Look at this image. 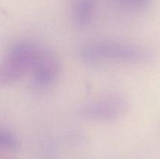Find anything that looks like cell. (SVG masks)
<instances>
[{"mask_svg":"<svg viewBox=\"0 0 160 159\" xmlns=\"http://www.w3.org/2000/svg\"><path fill=\"white\" fill-rule=\"evenodd\" d=\"M79 55L88 64L114 62L142 65L151 62L154 58L152 51L142 45L110 40L84 44L80 48Z\"/></svg>","mask_w":160,"mask_h":159,"instance_id":"1","label":"cell"},{"mask_svg":"<svg viewBox=\"0 0 160 159\" xmlns=\"http://www.w3.org/2000/svg\"><path fill=\"white\" fill-rule=\"evenodd\" d=\"M38 47L28 42H18L0 59V88L11 85L29 73Z\"/></svg>","mask_w":160,"mask_h":159,"instance_id":"2","label":"cell"},{"mask_svg":"<svg viewBox=\"0 0 160 159\" xmlns=\"http://www.w3.org/2000/svg\"><path fill=\"white\" fill-rule=\"evenodd\" d=\"M129 108L125 98L116 94H105L88 101L80 108L79 113L87 119L110 122L123 117Z\"/></svg>","mask_w":160,"mask_h":159,"instance_id":"3","label":"cell"},{"mask_svg":"<svg viewBox=\"0 0 160 159\" xmlns=\"http://www.w3.org/2000/svg\"><path fill=\"white\" fill-rule=\"evenodd\" d=\"M61 71L60 59L51 50L38 48L29 73L34 84L45 87L59 78Z\"/></svg>","mask_w":160,"mask_h":159,"instance_id":"4","label":"cell"},{"mask_svg":"<svg viewBox=\"0 0 160 159\" xmlns=\"http://www.w3.org/2000/svg\"><path fill=\"white\" fill-rule=\"evenodd\" d=\"M95 0H78L75 4L73 22L79 30L87 27L92 22L95 13Z\"/></svg>","mask_w":160,"mask_h":159,"instance_id":"5","label":"cell"},{"mask_svg":"<svg viewBox=\"0 0 160 159\" xmlns=\"http://www.w3.org/2000/svg\"><path fill=\"white\" fill-rule=\"evenodd\" d=\"M19 142L15 135L6 129L0 128V148L6 150L17 149Z\"/></svg>","mask_w":160,"mask_h":159,"instance_id":"6","label":"cell"},{"mask_svg":"<svg viewBox=\"0 0 160 159\" xmlns=\"http://www.w3.org/2000/svg\"><path fill=\"white\" fill-rule=\"evenodd\" d=\"M128 6L139 9H145L151 4V0H119Z\"/></svg>","mask_w":160,"mask_h":159,"instance_id":"7","label":"cell"}]
</instances>
